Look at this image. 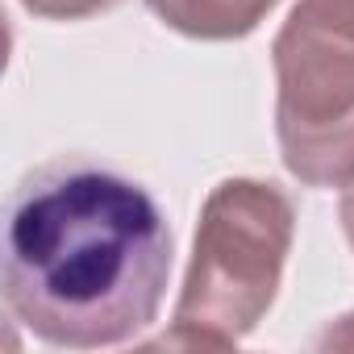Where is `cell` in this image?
Returning <instances> with one entry per match:
<instances>
[{"label":"cell","instance_id":"cell-5","mask_svg":"<svg viewBox=\"0 0 354 354\" xmlns=\"http://www.w3.org/2000/svg\"><path fill=\"white\" fill-rule=\"evenodd\" d=\"M34 17H50V21H80V17H96L109 13L121 0H21Z\"/></svg>","mask_w":354,"mask_h":354},{"label":"cell","instance_id":"cell-7","mask_svg":"<svg viewBox=\"0 0 354 354\" xmlns=\"http://www.w3.org/2000/svg\"><path fill=\"white\" fill-rule=\"evenodd\" d=\"M342 230H346V238H350V246H354V184H350L346 196H342Z\"/></svg>","mask_w":354,"mask_h":354},{"label":"cell","instance_id":"cell-2","mask_svg":"<svg viewBox=\"0 0 354 354\" xmlns=\"http://www.w3.org/2000/svg\"><path fill=\"white\" fill-rule=\"evenodd\" d=\"M292 230L296 209L279 184L221 180L201 209L192 263L175 304V329L158 346H238L275 304Z\"/></svg>","mask_w":354,"mask_h":354},{"label":"cell","instance_id":"cell-1","mask_svg":"<svg viewBox=\"0 0 354 354\" xmlns=\"http://www.w3.org/2000/svg\"><path fill=\"white\" fill-rule=\"evenodd\" d=\"M171 254V225L138 180L63 154L9 196L5 304L50 346H121L154 325Z\"/></svg>","mask_w":354,"mask_h":354},{"label":"cell","instance_id":"cell-3","mask_svg":"<svg viewBox=\"0 0 354 354\" xmlns=\"http://www.w3.org/2000/svg\"><path fill=\"white\" fill-rule=\"evenodd\" d=\"M275 133L308 188L354 184V38L292 9L275 38Z\"/></svg>","mask_w":354,"mask_h":354},{"label":"cell","instance_id":"cell-6","mask_svg":"<svg viewBox=\"0 0 354 354\" xmlns=\"http://www.w3.org/2000/svg\"><path fill=\"white\" fill-rule=\"evenodd\" d=\"M296 9L308 13L313 21L346 34V38H354V0H300Z\"/></svg>","mask_w":354,"mask_h":354},{"label":"cell","instance_id":"cell-4","mask_svg":"<svg viewBox=\"0 0 354 354\" xmlns=\"http://www.w3.org/2000/svg\"><path fill=\"white\" fill-rule=\"evenodd\" d=\"M146 5L162 26L188 38L230 42V38H246L279 0H146Z\"/></svg>","mask_w":354,"mask_h":354}]
</instances>
